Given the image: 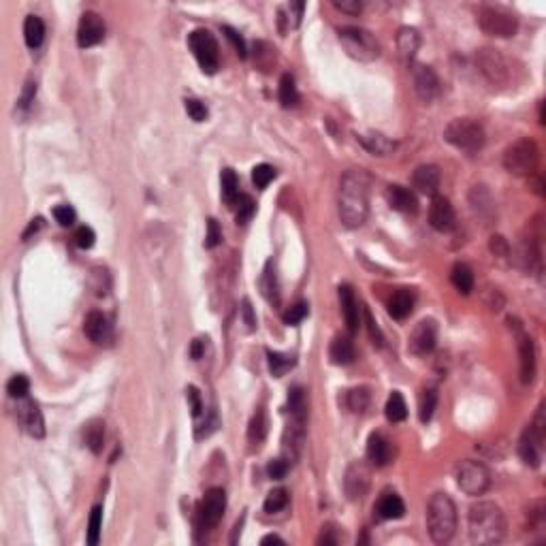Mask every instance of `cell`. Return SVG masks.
<instances>
[{"instance_id": "c3c4849f", "label": "cell", "mask_w": 546, "mask_h": 546, "mask_svg": "<svg viewBox=\"0 0 546 546\" xmlns=\"http://www.w3.org/2000/svg\"><path fill=\"white\" fill-rule=\"evenodd\" d=\"M186 112L194 122H205L207 120V107L199 98H186Z\"/></svg>"}, {"instance_id": "3957f363", "label": "cell", "mask_w": 546, "mask_h": 546, "mask_svg": "<svg viewBox=\"0 0 546 546\" xmlns=\"http://www.w3.org/2000/svg\"><path fill=\"white\" fill-rule=\"evenodd\" d=\"M427 529L435 544H446L456 532V506L446 493H435L427 504Z\"/></svg>"}, {"instance_id": "d590c367", "label": "cell", "mask_w": 546, "mask_h": 546, "mask_svg": "<svg viewBox=\"0 0 546 546\" xmlns=\"http://www.w3.org/2000/svg\"><path fill=\"white\" fill-rule=\"evenodd\" d=\"M435 408H438V386H425L419 401V417L423 423H429L433 419Z\"/></svg>"}, {"instance_id": "603a6c76", "label": "cell", "mask_w": 546, "mask_h": 546, "mask_svg": "<svg viewBox=\"0 0 546 546\" xmlns=\"http://www.w3.org/2000/svg\"><path fill=\"white\" fill-rule=\"evenodd\" d=\"M440 182H442V176H440V169L435 165H421L412 176V186L427 196L438 194Z\"/></svg>"}, {"instance_id": "5b68a950", "label": "cell", "mask_w": 546, "mask_h": 546, "mask_svg": "<svg viewBox=\"0 0 546 546\" xmlns=\"http://www.w3.org/2000/svg\"><path fill=\"white\" fill-rule=\"evenodd\" d=\"M540 162V149L534 139H518L504 151V167L518 178L534 176Z\"/></svg>"}, {"instance_id": "7402d4cb", "label": "cell", "mask_w": 546, "mask_h": 546, "mask_svg": "<svg viewBox=\"0 0 546 546\" xmlns=\"http://www.w3.org/2000/svg\"><path fill=\"white\" fill-rule=\"evenodd\" d=\"M542 446H544V438L538 435L532 427H527L518 440V454L527 465L538 468L542 461Z\"/></svg>"}, {"instance_id": "f6af8a7d", "label": "cell", "mask_w": 546, "mask_h": 546, "mask_svg": "<svg viewBox=\"0 0 546 546\" xmlns=\"http://www.w3.org/2000/svg\"><path fill=\"white\" fill-rule=\"evenodd\" d=\"M233 205H237V222L239 224H246L256 211V205L248 194H239Z\"/></svg>"}, {"instance_id": "681fc988", "label": "cell", "mask_w": 546, "mask_h": 546, "mask_svg": "<svg viewBox=\"0 0 546 546\" xmlns=\"http://www.w3.org/2000/svg\"><path fill=\"white\" fill-rule=\"evenodd\" d=\"M54 218H56V222L62 227H73L77 213L71 205H58V207H54Z\"/></svg>"}, {"instance_id": "7bdbcfd3", "label": "cell", "mask_w": 546, "mask_h": 546, "mask_svg": "<svg viewBox=\"0 0 546 546\" xmlns=\"http://www.w3.org/2000/svg\"><path fill=\"white\" fill-rule=\"evenodd\" d=\"M101 529H103V506H94L90 512V521H88V544L90 546L98 544Z\"/></svg>"}, {"instance_id": "44dd1931", "label": "cell", "mask_w": 546, "mask_h": 546, "mask_svg": "<svg viewBox=\"0 0 546 546\" xmlns=\"http://www.w3.org/2000/svg\"><path fill=\"white\" fill-rule=\"evenodd\" d=\"M395 456V446H392L390 440H386L382 433H371L367 440V459L371 465L376 468H384L392 461Z\"/></svg>"}, {"instance_id": "11a10c76", "label": "cell", "mask_w": 546, "mask_h": 546, "mask_svg": "<svg viewBox=\"0 0 546 546\" xmlns=\"http://www.w3.org/2000/svg\"><path fill=\"white\" fill-rule=\"evenodd\" d=\"M365 322H367V329H369V337H371V342H374L376 346H382V344H384L382 331H380L378 322L374 320V316H371L369 310H365Z\"/></svg>"}, {"instance_id": "74e56055", "label": "cell", "mask_w": 546, "mask_h": 546, "mask_svg": "<svg viewBox=\"0 0 546 546\" xmlns=\"http://www.w3.org/2000/svg\"><path fill=\"white\" fill-rule=\"evenodd\" d=\"M384 414H386V419L390 423H401V421H406V417H408V406H406V399H403L401 392L392 390V395L386 401Z\"/></svg>"}, {"instance_id": "8fae6325", "label": "cell", "mask_w": 546, "mask_h": 546, "mask_svg": "<svg viewBox=\"0 0 546 546\" xmlns=\"http://www.w3.org/2000/svg\"><path fill=\"white\" fill-rule=\"evenodd\" d=\"M227 510V495L222 489H209L196 510V527L201 532L213 529L222 521Z\"/></svg>"}, {"instance_id": "6125c7cd", "label": "cell", "mask_w": 546, "mask_h": 546, "mask_svg": "<svg viewBox=\"0 0 546 546\" xmlns=\"http://www.w3.org/2000/svg\"><path fill=\"white\" fill-rule=\"evenodd\" d=\"M242 316H244V322H246V329H248V331H254V329H256V316H254V312H252V305H250L248 299H246L244 305H242Z\"/></svg>"}, {"instance_id": "484cf974", "label": "cell", "mask_w": 546, "mask_h": 546, "mask_svg": "<svg viewBox=\"0 0 546 546\" xmlns=\"http://www.w3.org/2000/svg\"><path fill=\"white\" fill-rule=\"evenodd\" d=\"M414 301H417V297H414L412 291L408 288H401L397 293H392V297L388 299L386 303V308H388V314L395 318V320H403L412 314V308H414Z\"/></svg>"}, {"instance_id": "60d3db41", "label": "cell", "mask_w": 546, "mask_h": 546, "mask_svg": "<svg viewBox=\"0 0 546 546\" xmlns=\"http://www.w3.org/2000/svg\"><path fill=\"white\" fill-rule=\"evenodd\" d=\"M346 406L355 414H363L369 408V390L367 388H353L346 392Z\"/></svg>"}, {"instance_id": "ee69618b", "label": "cell", "mask_w": 546, "mask_h": 546, "mask_svg": "<svg viewBox=\"0 0 546 546\" xmlns=\"http://www.w3.org/2000/svg\"><path fill=\"white\" fill-rule=\"evenodd\" d=\"M275 180V169L271 167V165H256L254 169H252V182H254V186L256 188H267L271 182Z\"/></svg>"}, {"instance_id": "ab89813d", "label": "cell", "mask_w": 546, "mask_h": 546, "mask_svg": "<svg viewBox=\"0 0 546 546\" xmlns=\"http://www.w3.org/2000/svg\"><path fill=\"white\" fill-rule=\"evenodd\" d=\"M220 186H222V199L233 205L237 201V196H239V180L235 176V171L233 169H224L222 171V176H220Z\"/></svg>"}, {"instance_id": "1f68e13d", "label": "cell", "mask_w": 546, "mask_h": 546, "mask_svg": "<svg viewBox=\"0 0 546 546\" xmlns=\"http://www.w3.org/2000/svg\"><path fill=\"white\" fill-rule=\"evenodd\" d=\"M24 39L30 50H36L45 39V24L39 15H28L24 21Z\"/></svg>"}, {"instance_id": "003e7915", "label": "cell", "mask_w": 546, "mask_h": 546, "mask_svg": "<svg viewBox=\"0 0 546 546\" xmlns=\"http://www.w3.org/2000/svg\"><path fill=\"white\" fill-rule=\"evenodd\" d=\"M260 542H263V544H284V540L280 536H273V534L271 536H265Z\"/></svg>"}, {"instance_id": "9a60e30c", "label": "cell", "mask_w": 546, "mask_h": 546, "mask_svg": "<svg viewBox=\"0 0 546 546\" xmlns=\"http://www.w3.org/2000/svg\"><path fill=\"white\" fill-rule=\"evenodd\" d=\"M105 39V21L98 13L94 11H88L83 13L81 19H79V26H77V45L81 50H88V48H94L98 43Z\"/></svg>"}, {"instance_id": "6da1fadb", "label": "cell", "mask_w": 546, "mask_h": 546, "mask_svg": "<svg viewBox=\"0 0 546 546\" xmlns=\"http://www.w3.org/2000/svg\"><path fill=\"white\" fill-rule=\"evenodd\" d=\"M369 188L371 178L361 169H350L344 173L339 182V220L348 229H359L365 224L369 213Z\"/></svg>"}, {"instance_id": "e0dca14e", "label": "cell", "mask_w": 546, "mask_h": 546, "mask_svg": "<svg viewBox=\"0 0 546 546\" xmlns=\"http://www.w3.org/2000/svg\"><path fill=\"white\" fill-rule=\"evenodd\" d=\"M429 224L440 231V233H450L456 227V213L454 207L450 205V201L446 196H433V201L429 205Z\"/></svg>"}, {"instance_id": "4316f807", "label": "cell", "mask_w": 546, "mask_h": 546, "mask_svg": "<svg viewBox=\"0 0 546 546\" xmlns=\"http://www.w3.org/2000/svg\"><path fill=\"white\" fill-rule=\"evenodd\" d=\"M357 141L374 156H388L392 154V149H395V141H390L382 133H363V135H357Z\"/></svg>"}, {"instance_id": "cb8c5ba5", "label": "cell", "mask_w": 546, "mask_h": 546, "mask_svg": "<svg viewBox=\"0 0 546 546\" xmlns=\"http://www.w3.org/2000/svg\"><path fill=\"white\" fill-rule=\"evenodd\" d=\"M518 357H521V380L529 384L536 376V346L534 339L518 331Z\"/></svg>"}, {"instance_id": "4fadbf2b", "label": "cell", "mask_w": 546, "mask_h": 546, "mask_svg": "<svg viewBox=\"0 0 546 546\" xmlns=\"http://www.w3.org/2000/svg\"><path fill=\"white\" fill-rule=\"evenodd\" d=\"M435 344H438V324L431 318H425L412 329L408 339V350L417 357H425L433 353Z\"/></svg>"}, {"instance_id": "d6986e66", "label": "cell", "mask_w": 546, "mask_h": 546, "mask_svg": "<svg viewBox=\"0 0 546 546\" xmlns=\"http://www.w3.org/2000/svg\"><path fill=\"white\" fill-rule=\"evenodd\" d=\"M337 293H339V305H342V314L346 320V329L350 335H355L361 326V308L355 297V291L348 286V284H342Z\"/></svg>"}, {"instance_id": "7a4b0ae2", "label": "cell", "mask_w": 546, "mask_h": 546, "mask_svg": "<svg viewBox=\"0 0 546 546\" xmlns=\"http://www.w3.org/2000/svg\"><path fill=\"white\" fill-rule=\"evenodd\" d=\"M468 527L474 544H497L506 536V518L493 501H478L470 508Z\"/></svg>"}, {"instance_id": "ffe728a7", "label": "cell", "mask_w": 546, "mask_h": 546, "mask_svg": "<svg viewBox=\"0 0 546 546\" xmlns=\"http://www.w3.org/2000/svg\"><path fill=\"white\" fill-rule=\"evenodd\" d=\"M386 203L390 205V209H395L399 213H417L419 211V199L410 188L399 186V184H390L384 192Z\"/></svg>"}, {"instance_id": "f907efd6", "label": "cell", "mask_w": 546, "mask_h": 546, "mask_svg": "<svg viewBox=\"0 0 546 546\" xmlns=\"http://www.w3.org/2000/svg\"><path fill=\"white\" fill-rule=\"evenodd\" d=\"M94 239H96V235H94V231L90 227H79L75 231V244L81 250H90L94 246Z\"/></svg>"}, {"instance_id": "f1b7e54d", "label": "cell", "mask_w": 546, "mask_h": 546, "mask_svg": "<svg viewBox=\"0 0 546 546\" xmlns=\"http://www.w3.org/2000/svg\"><path fill=\"white\" fill-rule=\"evenodd\" d=\"M419 48H421V34H419V30L408 28V26L401 28L399 34H397V50H399V56H401L406 62H410L414 56H417Z\"/></svg>"}, {"instance_id": "30bf717a", "label": "cell", "mask_w": 546, "mask_h": 546, "mask_svg": "<svg viewBox=\"0 0 546 546\" xmlns=\"http://www.w3.org/2000/svg\"><path fill=\"white\" fill-rule=\"evenodd\" d=\"M476 64H478L480 73L485 75V79L493 85H506L512 77L508 60L497 50H491V48L480 50L476 54Z\"/></svg>"}, {"instance_id": "b9f144b4", "label": "cell", "mask_w": 546, "mask_h": 546, "mask_svg": "<svg viewBox=\"0 0 546 546\" xmlns=\"http://www.w3.org/2000/svg\"><path fill=\"white\" fill-rule=\"evenodd\" d=\"M286 506H288V491L286 489H273L265 497V512H269V514L282 512Z\"/></svg>"}, {"instance_id": "6f0895ef", "label": "cell", "mask_w": 546, "mask_h": 546, "mask_svg": "<svg viewBox=\"0 0 546 546\" xmlns=\"http://www.w3.org/2000/svg\"><path fill=\"white\" fill-rule=\"evenodd\" d=\"M303 9H305V5L303 3H291L288 5V24H291V28H297L299 24H301V15H303Z\"/></svg>"}, {"instance_id": "9f6ffc18", "label": "cell", "mask_w": 546, "mask_h": 546, "mask_svg": "<svg viewBox=\"0 0 546 546\" xmlns=\"http://www.w3.org/2000/svg\"><path fill=\"white\" fill-rule=\"evenodd\" d=\"M188 401H190V410H192V417L199 419L203 414V401H201V392L196 390L194 386H188Z\"/></svg>"}, {"instance_id": "8d00e7d4", "label": "cell", "mask_w": 546, "mask_h": 546, "mask_svg": "<svg viewBox=\"0 0 546 546\" xmlns=\"http://www.w3.org/2000/svg\"><path fill=\"white\" fill-rule=\"evenodd\" d=\"M277 96H280V103L282 107H297L299 103V90H297V83H295V77L293 75H282L280 79V90H277Z\"/></svg>"}, {"instance_id": "d6a6232c", "label": "cell", "mask_w": 546, "mask_h": 546, "mask_svg": "<svg viewBox=\"0 0 546 546\" xmlns=\"http://www.w3.org/2000/svg\"><path fill=\"white\" fill-rule=\"evenodd\" d=\"M267 363H269L271 376H273V378H282V376H286L288 371L297 365V359H295V355L267 350Z\"/></svg>"}, {"instance_id": "e575fe53", "label": "cell", "mask_w": 546, "mask_h": 546, "mask_svg": "<svg viewBox=\"0 0 546 546\" xmlns=\"http://www.w3.org/2000/svg\"><path fill=\"white\" fill-rule=\"evenodd\" d=\"M450 282H452V286L463 295H470L474 291V273L465 263H456L452 267Z\"/></svg>"}, {"instance_id": "e7e4bbea", "label": "cell", "mask_w": 546, "mask_h": 546, "mask_svg": "<svg viewBox=\"0 0 546 546\" xmlns=\"http://www.w3.org/2000/svg\"><path fill=\"white\" fill-rule=\"evenodd\" d=\"M205 342L207 339H194L192 348H190V355L192 359H201L203 357V350H205Z\"/></svg>"}, {"instance_id": "4dcf8cb0", "label": "cell", "mask_w": 546, "mask_h": 546, "mask_svg": "<svg viewBox=\"0 0 546 546\" xmlns=\"http://www.w3.org/2000/svg\"><path fill=\"white\" fill-rule=\"evenodd\" d=\"M329 357L335 365H350L355 361V346L350 342V337L346 335H337L333 342H331V348H329Z\"/></svg>"}, {"instance_id": "f35d334b", "label": "cell", "mask_w": 546, "mask_h": 546, "mask_svg": "<svg viewBox=\"0 0 546 546\" xmlns=\"http://www.w3.org/2000/svg\"><path fill=\"white\" fill-rule=\"evenodd\" d=\"M265 435H267V419H265V412L258 410L252 421H250V427H248V442L258 448L260 444L265 442Z\"/></svg>"}, {"instance_id": "5bb4252c", "label": "cell", "mask_w": 546, "mask_h": 546, "mask_svg": "<svg viewBox=\"0 0 546 546\" xmlns=\"http://www.w3.org/2000/svg\"><path fill=\"white\" fill-rule=\"evenodd\" d=\"M412 81H414L417 96L427 105L433 103L442 92V83H440L438 75H435V71L431 67H425V64H417V67L412 69Z\"/></svg>"}, {"instance_id": "83f0119b", "label": "cell", "mask_w": 546, "mask_h": 546, "mask_svg": "<svg viewBox=\"0 0 546 546\" xmlns=\"http://www.w3.org/2000/svg\"><path fill=\"white\" fill-rule=\"evenodd\" d=\"M288 412H291V419L295 421H308V414H310V399H308V390L303 386H293L291 392H288Z\"/></svg>"}, {"instance_id": "52a82bcc", "label": "cell", "mask_w": 546, "mask_h": 546, "mask_svg": "<svg viewBox=\"0 0 546 546\" xmlns=\"http://www.w3.org/2000/svg\"><path fill=\"white\" fill-rule=\"evenodd\" d=\"M478 24L485 34L497 36V39H510L518 30V17L497 5H485L478 11Z\"/></svg>"}, {"instance_id": "ac0fdd59", "label": "cell", "mask_w": 546, "mask_h": 546, "mask_svg": "<svg viewBox=\"0 0 546 546\" xmlns=\"http://www.w3.org/2000/svg\"><path fill=\"white\" fill-rule=\"evenodd\" d=\"M83 333L92 344L96 346H107L109 342L114 339V329L109 324L107 316L101 312H90L83 320Z\"/></svg>"}, {"instance_id": "db71d44e", "label": "cell", "mask_w": 546, "mask_h": 546, "mask_svg": "<svg viewBox=\"0 0 546 546\" xmlns=\"http://www.w3.org/2000/svg\"><path fill=\"white\" fill-rule=\"evenodd\" d=\"M222 32L227 34V39L233 43V48H235V52L242 56V58H246V54H248V50H246V41L239 36V32L235 30V28H231V26H222Z\"/></svg>"}, {"instance_id": "836d02e7", "label": "cell", "mask_w": 546, "mask_h": 546, "mask_svg": "<svg viewBox=\"0 0 546 546\" xmlns=\"http://www.w3.org/2000/svg\"><path fill=\"white\" fill-rule=\"evenodd\" d=\"M260 293H263V297L277 305L280 303V284H277V275H275V267L273 263H267L265 271H263V277H260Z\"/></svg>"}, {"instance_id": "bcb514c9", "label": "cell", "mask_w": 546, "mask_h": 546, "mask_svg": "<svg viewBox=\"0 0 546 546\" xmlns=\"http://www.w3.org/2000/svg\"><path fill=\"white\" fill-rule=\"evenodd\" d=\"M310 314V305L305 303V301H299V303H295V305H291V308L284 312V316H282V320H284V324H288V326H295V324H299L305 316Z\"/></svg>"}, {"instance_id": "f546056e", "label": "cell", "mask_w": 546, "mask_h": 546, "mask_svg": "<svg viewBox=\"0 0 546 546\" xmlns=\"http://www.w3.org/2000/svg\"><path fill=\"white\" fill-rule=\"evenodd\" d=\"M83 442L94 454L103 452V444H105V423L101 419H92L83 425Z\"/></svg>"}, {"instance_id": "816d5d0a", "label": "cell", "mask_w": 546, "mask_h": 546, "mask_svg": "<svg viewBox=\"0 0 546 546\" xmlns=\"http://www.w3.org/2000/svg\"><path fill=\"white\" fill-rule=\"evenodd\" d=\"M222 242V229L218 224L213 218L207 220V235H205V248H216L218 244Z\"/></svg>"}, {"instance_id": "ba28073f", "label": "cell", "mask_w": 546, "mask_h": 546, "mask_svg": "<svg viewBox=\"0 0 546 546\" xmlns=\"http://www.w3.org/2000/svg\"><path fill=\"white\" fill-rule=\"evenodd\" d=\"M454 480H456V487L461 489L465 495H472V497H478L483 495L489 485H491V474L489 470L478 463V461H459L456 468H454Z\"/></svg>"}, {"instance_id": "2e32d148", "label": "cell", "mask_w": 546, "mask_h": 546, "mask_svg": "<svg viewBox=\"0 0 546 546\" xmlns=\"http://www.w3.org/2000/svg\"><path fill=\"white\" fill-rule=\"evenodd\" d=\"M17 421L32 438H43L45 435V421H43V414L32 399L28 397L17 399Z\"/></svg>"}, {"instance_id": "f5cc1de1", "label": "cell", "mask_w": 546, "mask_h": 546, "mask_svg": "<svg viewBox=\"0 0 546 546\" xmlns=\"http://www.w3.org/2000/svg\"><path fill=\"white\" fill-rule=\"evenodd\" d=\"M288 470H291V461L288 459H275V461H271L269 463V468H267V472H269V478H273V480H282L284 476L288 474Z\"/></svg>"}, {"instance_id": "277c9868", "label": "cell", "mask_w": 546, "mask_h": 546, "mask_svg": "<svg viewBox=\"0 0 546 546\" xmlns=\"http://www.w3.org/2000/svg\"><path fill=\"white\" fill-rule=\"evenodd\" d=\"M444 139L456 149L476 154L485 145V128L474 118H454L444 128Z\"/></svg>"}, {"instance_id": "94428289", "label": "cell", "mask_w": 546, "mask_h": 546, "mask_svg": "<svg viewBox=\"0 0 546 546\" xmlns=\"http://www.w3.org/2000/svg\"><path fill=\"white\" fill-rule=\"evenodd\" d=\"M491 252L495 254V256H508V252H510V246H508V242L504 237H493L491 239Z\"/></svg>"}, {"instance_id": "7c38bea8", "label": "cell", "mask_w": 546, "mask_h": 546, "mask_svg": "<svg viewBox=\"0 0 546 546\" xmlns=\"http://www.w3.org/2000/svg\"><path fill=\"white\" fill-rule=\"evenodd\" d=\"M371 487V470L365 461H355L348 465L344 476V491L350 501H361Z\"/></svg>"}, {"instance_id": "8992f818", "label": "cell", "mask_w": 546, "mask_h": 546, "mask_svg": "<svg viewBox=\"0 0 546 546\" xmlns=\"http://www.w3.org/2000/svg\"><path fill=\"white\" fill-rule=\"evenodd\" d=\"M337 34H339V41H342L344 50L348 52V56H353L355 60L371 62L380 56V43L369 30L359 28V26H344V28H339Z\"/></svg>"}, {"instance_id": "03108f58", "label": "cell", "mask_w": 546, "mask_h": 546, "mask_svg": "<svg viewBox=\"0 0 546 546\" xmlns=\"http://www.w3.org/2000/svg\"><path fill=\"white\" fill-rule=\"evenodd\" d=\"M41 222H43V220H41V218H36V220H32V222H30V227H28V229L24 231V239H28V237H30L32 233H36V231L41 229Z\"/></svg>"}, {"instance_id": "9c48e42d", "label": "cell", "mask_w": 546, "mask_h": 546, "mask_svg": "<svg viewBox=\"0 0 546 546\" xmlns=\"http://www.w3.org/2000/svg\"><path fill=\"white\" fill-rule=\"evenodd\" d=\"M188 45L196 58V62L201 64L203 73H216L220 67V50H218V41L209 30H192L188 36Z\"/></svg>"}, {"instance_id": "d4e9b609", "label": "cell", "mask_w": 546, "mask_h": 546, "mask_svg": "<svg viewBox=\"0 0 546 546\" xmlns=\"http://www.w3.org/2000/svg\"><path fill=\"white\" fill-rule=\"evenodd\" d=\"M376 514L382 521H392V518H401L406 514V504L403 499L395 491H384L376 504Z\"/></svg>"}, {"instance_id": "7dc6e473", "label": "cell", "mask_w": 546, "mask_h": 546, "mask_svg": "<svg viewBox=\"0 0 546 546\" xmlns=\"http://www.w3.org/2000/svg\"><path fill=\"white\" fill-rule=\"evenodd\" d=\"M28 390H30V382L26 376H13L9 382H7V392L9 397L13 399H21V397H28Z\"/></svg>"}, {"instance_id": "be15d7a7", "label": "cell", "mask_w": 546, "mask_h": 546, "mask_svg": "<svg viewBox=\"0 0 546 546\" xmlns=\"http://www.w3.org/2000/svg\"><path fill=\"white\" fill-rule=\"evenodd\" d=\"M339 542V536L335 534V529L331 525H326L322 527V534L318 538V544H324V546H329V544H337Z\"/></svg>"}, {"instance_id": "91938a15", "label": "cell", "mask_w": 546, "mask_h": 546, "mask_svg": "<svg viewBox=\"0 0 546 546\" xmlns=\"http://www.w3.org/2000/svg\"><path fill=\"white\" fill-rule=\"evenodd\" d=\"M34 94H36V83L34 81H28L24 85V92H21V98H19V107L26 109L34 103Z\"/></svg>"}, {"instance_id": "680465c9", "label": "cell", "mask_w": 546, "mask_h": 546, "mask_svg": "<svg viewBox=\"0 0 546 546\" xmlns=\"http://www.w3.org/2000/svg\"><path fill=\"white\" fill-rule=\"evenodd\" d=\"M339 11H344V13H350V15H359L361 13V9H363V5L359 3V0H335L333 3Z\"/></svg>"}]
</instances>
